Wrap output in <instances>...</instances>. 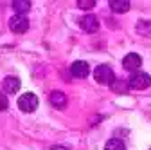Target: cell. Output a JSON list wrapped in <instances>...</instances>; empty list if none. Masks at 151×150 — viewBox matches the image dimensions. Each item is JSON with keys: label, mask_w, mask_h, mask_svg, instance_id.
Here are the masks:
<instances>
[{"label": "cell", "mask_w": 151, "mask_h": 150, "mask_svg": "<svg viewBox=\"0 0 151 150\" xmlns=\"http://www.w3.org/2000/svg\"><path fill=\"white\" fill-rule=\"evenodd\" d=\"M151 85V76L147 72H133L128 80V87L135 89V90H142V89H147Z\"/></svg>", "instance_id": "1"}, {"label": "cell", "mask_w": 151, "mask_h": 150, "mask_svg": "<svg viewBox=\"0 0 151 150\" xmlns=\"http://www.w3.org/2000/svg\"><path fill=\"white\" fill-rule=\"evenodd\" d=\"M93 78H96V82L101 83V85H111V82L115 80V74H113L111 67L99 65V67H96V71H93Z\"/></svg>", "instance_id": "2"}, {"label": "cell", "mask_w": 151, "mask_h": 150, "mask_svg": "<svg viewBox=\"0 0 151 150\" xmlns=\"http://www.w3.org/2000/svg\"><path fill=\"white\" fill-rule=\"evenodd\" d=\"M18 108L24 112H34L38 108V96L32 92H25L18 98Z\"/></svg>", "instance_id": "3"}, {"label": "cell", "mask_w": 151, "mask_h": 150, "mask_svg": "<svg viewBox=\"0 0 151 150\" xmlns=\"http://www.w3.org/2000/svg\"><path fill=\"white\" fill-rule=\"evenodd\" d=\"M9 29L13 33H18V34H22L29 29V20L24 16V15H14L11 20H9Z\"/></svg>", "instance_id": "4"}, {"label": "cell", "mask_w": 151, "mask_h": 150, "mask_svg": "<svg viewBox=\"0 0 151 150\" xmlns=\"http://www.w3.org/2000/svg\"><path fill=\"white\" fill-rule=\"evenodd\" d=\"M79 27L85 33H96L99 29V20L96 15H85L79 18Z\"/></svg>", "instance_id": "5"}, {"label": "cell", "mask_w": 151, "mask_h": 150, "mask_svg": "<svg viewBox=\"0 0 151 150\" xmlns=\"http://www.w3.org/2000/svg\"><path fill=\"white\" fill-rule=\"evenodd\" d=\"M142 65V58H140V54L137 52H129L124 56V60H122V67L129 72H135L139 67Z\"/></svg>", "instance_id": "6"}, {"label": "cell", "mask_w": 151, "mask_h": 150, "mask_svg": "<svg viewBox=\"0 0 151 150\" xmlns=\"http://www.w3.org/2000/svg\"><path fill=\"white\" fill-rule=\"evenodd\" d=\"M70 72H72V76H76V78H86V76H88V72H90V67H88L86 62L78 60V62H74V63H72Z\"/></svg>", "instance_id": "7"}, {"label": "cell", "mask_w": 151, "mask_h": 150, "mask_svg": "<svg viewBox=\"0 0 151 150\" xmlns=\"http://www.w3.org/2000/svg\"><path fill=\"white\" fill-rule=\"evenodd\" d=\"M49 100H50V105H54L56 108H65L67 107V96L61 90H52Z\"/></svg>", "instance_id": "8"}, {"label": "cell", "mask_w": 151, "mask_h": 150, "mask_svg": "<svg viewBox=\"0 0 151 150\" xmlns=\"http://www.w3.org/2000/svg\"><path fill=\"white\" fill-rule=\"evenodd\" d=\"M2 87H4L6 92L14 94V92L20 90V80H18L16 76H7V78H4V82H2Z\"/></svg>", "instance_id": "9"}, {"label": "cell", "mask_w": 151, "mask_h": 150, "mask_svg": "<svg viewBox=\"0 0 151 150\" xmlns=\"http://www.w3.org/2000/svg\"><path fill=\"white\" fill-rule=\"evenodd\" d=\"M110 9L113 11V13H126V11H129V7H131V2L129 0H110Z\"/></svg>", "instance_id": "10"}, {"label": "cell", "mask_w": 151, "mask_h": 150, "mask_svg": "<svg viewBox=\"0 0 151 150\" xmlns=\"http://www.w3.org/2000/svg\"><path fill=\"white\" fill-rule=\"evenodd\" d=\"M11 7L16 11V15H24L31 9V2L29 0H14V2H11Z\"/></svg>", "instance_id": "11"}, {"label": "cell", "mask_w": 151, "mask_h": 150, "mask_svg": "<svg viewBox=\"0 0 151 150\" xmlns=\"http://www.w3.org/2000/svg\"><path fill=\"white\" fill-rule=\"evenodd\" d=\"M104 150H126V145H124V141H122V139H119V138H113V139L106 141V145H104Z\"/></svg>", "instance_id": "12"}, {"label": "cell", "mask_w": 151, "mask_h": 150, "mask_svg": "<svg viewBox=\"0 0 151 150\" xmlns=\"http://www.w3.org/2000/svg\"><path fill=\"white\" fill-rule=\"evenodd\" d=\"M137 33L142 34V36H149V34H151V22H147V20H139V24H137Z\"/></svg>", "instance_id": "13"}, {"label": "cell", "mask_w": 151, "mask_h": 150, "mask_svg": "<svg viewBox=\"0 0 151 150\" xmlns=\"http://www.w3.org/2000/svg\"><path fill=\"white\" fill-rule=\"evenodd\" d=\"M111 89L115 90V92H126V90H128V83L122 82V80H119V82L113 80V82H111Z\"/></svg>", "instance_id": "14"}, {"label": "cell", "mask_w": 151, "mask_h": 150, "mask_svg": "<svg viewBox=\"0 0 151 150\" xmlns=\"http://www.w3.org/2000/svg\"><path fill=\"white\" fill-rule=\"evenodd\" d=\"M93 6H96V0H78L79 9H92Z\"/></svg>", "instance_id": "15"}, {"label": "cell", "mask_w": 151, "mask_h": 150, "mask_svg": "<svg viewBox=\"0 0 151 150\" xmlns=\"http://www.w3.org/2000/svg\"><path fill=\"white\" fill-rule=\"evenodd\" d=\"M7 107H9L7 96L4 94V92H0V112H4V110H7Z\"/></svg>", "instance_id": "16"}, {"label": "cell", "mask_w": 151, "mask_h": 150, "mask_svg": "<svg viewBox=\"0 0 151 150\" xmlns=\"http://www.w3.org/2000/svg\"><path fill=\"white\" fill-rule=\"evenodd\" d=\"M50 150H70V148L68 146H63V145H54Z\"/></svg>", "instance_id": "17"}]
</instances>
